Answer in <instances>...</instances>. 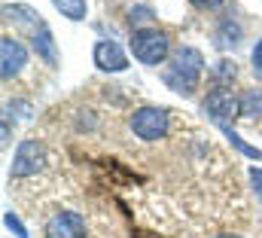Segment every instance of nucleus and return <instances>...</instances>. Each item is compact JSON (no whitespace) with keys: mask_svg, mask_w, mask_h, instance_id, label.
<instances>
[{"mask_svg":"<svg viewBox=\"0 0 262 238\" xmlns=\"http://www.w3.org/2000/svg\"><path fill=\"white\" fill-rule=\"evenodd\" d=\"M201 110L213 119L220 128H229V122L241 113V98H235L229 89H223V86H220V89H213V92L204 98Z\"/></svg>","mask_w":262,"mask_h":238,"instance_id":"nucleus-4","label":"nucleus"},{"mask_svg":"<svg viewBox=\"0 0 262 238\" xmlns=\"http://www.w3.org/2000/svg\"><path fill=\"white\" fill-rule=\"evenodd\" d=\"M213 80H216V83H229V80H235V61H216V67H213Z\"/></svg>","mask_w":262,"mask_h":238,"instance_id":"nucleus-15","label":"nucleus"},{"mask_svg":"<svg viewBox=\"0 0 262 238\" xmlns=\"http://www.w3.org/2000/svg\"><path fill=\"white\" fill-rule=\"evenodd\" d=\"M95 64H98L101 70H107V73H122V70L128 67V55L122 52L119 43L101 40V43L95 46Z\"/></svg>","mask_w":262,"mask_h":238,"instance_id":"nucleus-8","label":"nucleus"},{"mask_svg":"<svg viewBox=\"0 0 262 238\" xmlns=\"http://www.w3.org/2000/svg\"><path fill=\"white\" fill-rule=\"evenodd\" d=\"M241 116H247V119L262 116V92L247 89V92L241 95Z\"/></svg>","mask_w":262,"mask_h":238,"instance_id":"nucleus-13","label":"nucleus"},{"mask_svg":"<svg viewBox=\"0 0 262 238\" xmlns=\"http://www.w3.org/2000/svg\"><path fill=\"white\" fill-rule=\"evenodd\" d=\"M46 235L49 238H82L85 235V220L76 211H58L55 217H49Z\"/></svg>","mask_w":262,"mask_h":238,"instance_id":"nucleus-7","label":"nucleus"},{"mask_svg":"<svg viewBox=\"0 0 262 238\" xmlns=\"http://www.w3.org/2000/svg\"><path fill=\"white\" fill-rule=\"evenodd\" d=\"M238 43H241V25L232 22V18H223L213 28V46L216 49H235Z\"/></svg>","mask_w":262,"mask_h":238,"instance_id":"nucleus-10","label":"nucleus"},{"mask_svg":"<svg viewBox=\"0 0 262 238\" xmlns=\"http://www.w3.org/2000/svg\"><path fill=\"white\" fill-rule=\"evenodd\" d=\"M152 18V12H149V6H134L128 12V22L134 25V22H149Z\"/></svg>","mask_w":262,"mask_h":238,"instance_id":"nucleus-17","label":"nucleus"},{"mask_svg":"<svg viewBox=\"0 0 262 238\" xmlns=\"http://www.w3.org/2000/svg\"><path fill=\"white\" fill-rule=\"evenodd\" d=\"M43 165H46V147L40 141L28 137L18 144V150L12 156V177H31L37 171H43Z\"/></svg>","mask_w":262,"mask_h":238,"instance_id":"nucleus-5","label":"nucleus"},{"mask_svg":"<svg viewBox=\"0 0 262 238\" xmlns=\"http://www.w3.org/2000/svg\"><path fill=\"white\" fill-rule=\"evenodd\" d=\"M201 70H204L201 52L192 49V46H180V49L171 55V64H168V70L162 73V80H165L168 89L189 95L192 89H198V83H201Z\"/></svg>","mask_w":262,"mask_h":238,"instance_id":"nucleus-1","label":"nucleus"},{"mask_svg":"<svg viewBox=\"0 0 262 238\" xmlns=\"http://www.w3.org/2000/svg\"><path fill=\"white\" fill-rule=\"evenodd\" d=\"M250 58H253V73H256V80L262 83V40L253 46V55Z\"/></svg>","mask_w":262,"mask_h":238,"instance_id":"nucleus-18","label":"nucleus"},{"mask_svg":"<svg viewBox=\"0 0 262 238\" xmlns=\"http://www.w3.org/2000/svg\"><path fill=\"white\" fill-rule=\"evenodd\" d=\"M131 131L140 141H162L168 134V110L165 107H140L131 113Z\"/></svg>","mask_w":262,"mask_h":238,"instance_id":"nucleus-3","label":"nucleus"},{"mask_svg":"<svg viewBox=\"0 0 262 238\" xmlns=\"http://www.w3.org/2000/svg\"><path fill=\"white\" fill-rule=\"evenodd\" d=\"M52 3H55V9L64 18H70V22H82L85 12H89V3L85 0H52Z\"/></svg>","mask_w":262,"mask_h":238,"instance_id":"nucleus-12","label":"nucleus"},{"mask_svg":"<svg viewBox=\"0 0 262 238\" xmlns=\"http://www.w3.org/2000/svg\"><path fill=\"white\" fill-rule=\"evenodd\" d=\"M31 46H34V52L40 55V58L46 61L49 67H55L58 64V49H55V40H52V31L43 25L40 31H34L31 34Z\"/></svg>","mask_w":262,"mask_h":238,"instance_id":"nucleus-9","label":"nucleus"},{"mask_svg":"<svg viewBox=\"0 0 262 238\" xmlns=\"http://www.w3.org/2000/svg\"><path fill=\"white\" fill-rule=\"evenodd\" d=\"M216 238H241V235H229V232H226V235H216Z\"/></svg>","mask_w":262,"mask_h":238,"instance_id":"nucleus-21","label":"nucleus"},{"mask_svg":"<svg viewBox=\"0 0 262 238\" xmlns=\"http://www.w3.org/2000/svg\"><path fill=\"white\" fill-rule=\"evenodd\" d=\"M223 134H226V137H229V141H232V144H235V147H238L241 153H244V156H250V159H262V150L250 147V144H244V141H241V137H238V134L232 131V128H223Z\"/></svg>","mask_w":262,"mask_h":238,"instance_id":"nucleus-14","label":"nucleus"},{"mask_svg":"<svg viewBox=\"0 0 262 238\" xmlns=\"http://www.w3.org/2000/svg\"><path fill=\"white\" fill-rule=\"evenodd\" d=\"M195 9H216V6H223V0H189Z\"/></svg>","mask_w":262,"mask_h":238,"instance_id":"nucleus-20","label":"nucleus"},{"mask_svg":"<svg viewBox=\"0 0 262 238\" xmlns=\"http://www.w3.org/2000/svg\"><path fill=\"white\" fill-rule=\"evenodd\" d=\"M25 64H28V49H25L15 37L6 34V37L0 40V73H3V80L18 76Z\"/></svg>","mask_w":262,"mask_h":238,"instance_id":"nucleus-6","label":"nucleus"},{"mask_svg":"<svg viewBox=\"0 0 262 238\" xmlns=\"http://www.w3.org/2000/svg\"><path fill=\"white\" fill-rule=\"evenodd\" d=\"M3 15H6L9 22L21 25V28H34V31H40V28H43L40 12H34L31 6H21V3H15V6H3Z\"/></svg>","mask_w":262,"mask_h":238,"instance_id":"nucleus-11","label":"nucleus"},{"mask_svg":"<svg viewBox=\"0 0 262 238\" xmlns=\"http://www.w3.org/2000/svg\"><path fill=\"white\" fill-rule=\"evenodd\" d=\"M3 220H6V226H9V229H12V232H15L18 238H28V229L21 226V220H18L12 211H6V217H3Z\"/></svg>","mask_w":262,"mask_h":238,"instance_id":"nucleus-16","label":"nucleus"},{"mask_svg":"<svg viewBox=\"0 0 262 238\" xmlns=\"http://www.w3.org/2000/svg\"><path fill=\"white\" fill-rule=\"evenodd\" d=\"M250 180H253V189H256V195L262 199V168H250Z\"/></svg>","mask_w":262,"mask_h":238,"instance_id":"nucleus-19","label":"nucleus"},{"mask_svg":"<svg viewBox=\"0 0 262 238\" xmlns=\"http://www.w3.org/2000/svg\"><path fill=\"white\" fill-rule=\"evenodd\" d=\"M131 52H134V58L140 64L156 67V64H162L171 55V40L159 28H137L131 34Z\"/></svg>","mask_w":262,"mask_h":238,"instance_id":"nucleus-2","label":"nucleus"}]
</instances>
